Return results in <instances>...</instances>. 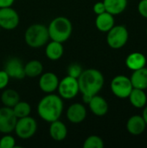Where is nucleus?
<instances>
[{"label": "nucleus", "mask_w": 147, "mask_h": 148, "mask_svg": "<svg viewBox=\"0 0 147 148\" xmlns=\"http://www.w3.org/2000/svg\"><path fill=\"white\" fill-rule=\"evenodd\" d=\"M62 98L54 93L47 94L42 97L37 105V114L46 122H52L59 120L63 112Z\"/></svg>", "instance_id": "obj_1"}, {"label": "nucleus", "mask_w": 147, "mask_h": 148, "mask_svg": "<svg viewBox=\"0 0 147 148\" xmlns=\"http://www.w3.org/2000/svg\"><path fill=\"white\" fill-rule=\"evenodd\" d=\"M80 93L94 96L102 89L105 82L102 73L95 69H88L81 72L78 77Z\"/></svg>", "instance_id": "obj_2"}, {"label": "nucleus", "mask_w": 147, "mask_h": 148, "mask_svg": "<svg viewBox=\"0 0 147 148\" xmlns=\"http://www.w3.org/2000/svg\"><path fill=\"white\" fill-rule=\"evenodd\" d=\"M49 39L63 43L72 35L73 26L71 21L66 16L55 17L48 26Z\"/></svg>", "instance_id": "obj_3"}, {"label": "nucleus", "mask_w": 147, "mask_h": 148, "mask_svg": "<svg viewBox=\"0 0 147 148\" xmlns=\"http://www.w3.org/2000/svg\"><path fill=\"white\" fill-rule=\"evenodd\" d=\"M24 40L26 44L31 48L37 49L45 46L49 40L48 27L42 23L31 24L24 33Z\"/></svg>", "instance_id": "obj_4"}, {"label": "nucleus", "mask_w": 147, "mask_h": 148, "mask_svg": "<svg viewBox=\"0 0 147 148\" xmlns=\"http://www.w3.org/2000/svg\"><path fill=\"white\" fill-rule=\"evenodd\" d=\"M107 33V42L113 49L123 48L128 42L129 33L124 25H114Z\"/></svg>", "instance_id": "obj_5"}, {"label": "nucleus", "mask_w": 147, "mask_h": 148, "mask_svg": "<svg viewBox=\"0 0 147 148\" xmlns=\"http://www.w3.org/2000/svg\"><path fill=\"white\" fill-rule=\"evenodd\" d=\"M37 130V122L31 116L19 118L15 126V133L22 140H28L36 134Z\"/></svg>", "instance_id": "obj_6"}, {"label": "nucleus", "mask_w": 147, "mask_h": 148, "mask_svg": "<svg viewBox=\"0 0 147 148\" xmlns=\"http://www.w3.org/2000/svg\"><path fill=\"white\" fill-rule=\"evenodd\" d=\"M112 93L118 98H128L133 87L129 77L126 75H117L113 78L111 84Z\"/></svg>", "instance_id": "obj_7"}, {"label": "nucleus", "mask_w": 147, "mask_h": 148, "mask_svg": "<svg viewBox=\"0 0 147 148\" xmlns=\"http://www.w3.org/2000/svg\"><path fill=\"white\" fill-rule=\"evenodd\" d=\"M57 91L59 93V95L62 99L70 100L75 98L77 94L80 93L78 80L69 75L65 76L62 80L59 82Z\"/></svg>", "instance_id": "obj_8"}, {"label": "nucleus", "mask_w": 147, "mask_h": 148, "mask_svg": "<svg viewBox=\"0 0 147 148\" xmlns=\"http://www.w3.org/2000/svg\"><path fill=\"white\" fill-rule=\"evenodd\" d=\"M19 15L11 7L0 8V28L7 30L16 29L19 24Z\"/></svg>", "instance_id": "obj_9"}, {"label": "nucleus", "mask_w": 147, "mask_h": 148, "mask_svg": "<svg viewBox=\"0 0 147 148\" xmlns=\"http://www.w3.org/2000/svg\"><path fill=\"white\" fill-rule=\"evenodd\" d=\"M17 118L11 108L2 107L0 108V133L6 134L14 131Z\"/></svg>", "instance_id": "obj_10"}, {"label": "nucleus", "mask_w": 147, "mask_h": 148, "mask_svg": "<svg viewBox=\"0 0 147 148\" xmlns=\"http://www.w3.org/2000/svg\"><path fill=\"white\" fill-rule=\"evenodd\" d=\"M3 70L8 74L10 78L22 80L26 77L24 72V65L23 62L17 57L10 58L6 62Z\"/></svg>", "instance_id": "obj_11"}, {"label": "nucleus", "mask_w": 147, "mask_h": 148, "mask_svg": "<svg viewBox=\"0 0 147 148\" xmlns=\"http://www.w3.org/2000/svg\"><path fill=\"white\" fill-rule=\"evenodd\" d=\"M59 82V78L55 73L46 72L40 75L38 86L42 92L46 94H51L57 90Z\"/></svg>", "instance_id": "obj_12"}, {"label": "nucleus", "mask_w": 147, "mask_h": 148, "mask_svg": "<svg viewBox=\"0 0 147 148\" xmlns=\"http://www.w3.org/2000/svg\"><path fill=\"white\" fill-rule=\"evenodd\" d=\"M67 119L74 124H79L85 121L87 117L86 107L79 102L71 104L67 109L66 113Z\"/></svg>", "instance_id": "obj_13"}, {"label": "nucleus", "mask_w": 147, "mask_h": 148, "mask_svg": "<svg viewBox=\"0 0 147 148\" xmlns=\"http://www.w3.org/2000/svg\"><path fill=\"white\" fill-rule=\"evenodd\" d=\"M91 112L99 117L104 116L108 112V103L106 101L105 98L102 96H100L98 95H95L92 96L89 103L88 104Z\"/></svg>", "instance_id": "obj_14"}, {"label": "nucleus", "mask_w": 147, "mask_h": 148, "mask_svg": "<svg viewBox=\"0 0 147 148\" xmlns=\"http://www.w3.org/2000/svg\"><path fill=\"white\" fill-rule=\"evenodd\" d=\"M126 130L132 135L137 136L143 134L146 128V123L140 115H133L130 117L126 122Z\"/></svg>", "instance_id": "obj_15"}, {"label": "nucleus", "mask_w": 147, "mask_h": 148, "mask_svg": "<svg viewBox=\"0 0 147 148\" xmlns=\"http://www.w3.org/2000/svg\"><path fill=\"white\" fill-rule=\"evenodd\" d=\"M49 135L55 141H62L68 135V128L66 125L60 120L50 122Z\"/></svg>", "instance_id": "obj_16"}, {"label": "nucleus", "mask_w": 147, "mask_h": 148, "mask_svg": "<svg viewBox=\"0 0 147 148\" xmlns=\"http://www.w3.org/2000/svg\"><path fill=\"white\" fill-rule=\"evenodd\" d=\"M115 23L113 15L105 11L101 14L97 15L95 19V26L101 32H107L109 31Z\"/></svg>", "instance_id": "obj_17"}, {"label": "nucleus", "mask_w": 147, "mask_h": 148, "mask_svg": "<svg viewBox=\"0 0 147 148\" xmlns=\"http://www.w3.org/2000/svg\"><path fill=\"white\" fill-rule=\"evenodd\" d=\"M146 57L141 52H138V51L133 52L130 55H128L126 59V67L133 71L146 67Z\"/></svg>", "instance_id": "obj_18"}, {"label": "nucleus", "mask_w": 147, "mask_h": 148, "mask_svg": "<svg viewBox=\"0 0 147 148\" xmlns=\"http://www.w3.org/2000/svg\"><path fill=\"white\" fill-rule=\"evenodd\" d=\"M64 53V48L62 42L53 41L48 42L45 48V55L51 61H57L62 58Z\"/></svg>", "instance_id": "obj_19"}, {"label": "nucleus", "mask_w": 147, "mask_h": 148, "mask_svg": "<svg viewBox=\"0 0 147 148\" xmlns=\"http://www.w3.org/2000/svg\"><path fill=\"white\" fill-rule=\"evenodd\" d=\"M133 87L146 90L147 89V68L144 67L134 70L130 77Z\"/></svg>", "instance_id": "obj_20"}, {"label": "nucleus", "mask_w": 147, "mask_h": 148, "mask_svg": "<svg viewBox=\"0 0 147 148\" xmlns=\"http://www.w3.org/2000/svg\"><path fill=\"white\" fill-rule=\"evenodd\" d=\"M106 11L116 16L125 11L127 7L128 0H103Z\"/></svg>", "instance_id": "obj_21"}, {"label": "nucleus", "mask_w": 147, "mask_h": 148, "mask_svg": "<svg viewBox=\"0 0 147 148\" xmlns=\"http://www.w3.org/2000/svg\"><path fill=\"white\" fill-rule=\"evenodd\" d=\"M128 98L131 104L136 108H143L146 105L147 95L143 89L133 88Z\"/></svg>", "instance_id": "obj_22"}, {"label": "nucleus", "mask_w": 147, "mask_h": 148, "mask_svg": "<svg viewBox=\"0 0 147 148\" xmlns=\"http://www.w3.org/2000/svg\"><path fill=\"white\" fill-rule=\"evenodd\" d=\"M25 76L33 78L41 75L43 72L42 63L38 60H31L24 65Z\"/></svg>", "instance_id": "obj_23"}, {"label": "nucleus", "mask_w": 147, "mask_h": 148, "mask_svg": "<svg viewBox=\"0 0 147 148\" xmlns=\"http://www.w3.org/2000/svg\"><path fill=\"white\" fill-rule=\"evenodd\" d=\"M20 101L19 94L11 88L5 89L1 95V101L5 107L13 108Z\"/></svg>", "instance_id": "obj_24"}, {"label": "nucleus", "mask_w": 147, "mask_h": 148, "mask_svg": "<svg viewBox=\"0 0 147 148\" xmlns=\"http://www.w3.org/2000/svg\"><path fill=\"white\" fill-rule=\"evenodd\" d=\"M13 110V113L15 114L16 117L17 119L23 118L26 116H29L31 113V107L30 105L23 101H19L13 108H11Z\"/></svg>", "instance_id": "obj_25"}, {"label": "nucleus", "mask_w": 147, "mask_h": 148, "mask_svg": "<svg viewBox=\"0 0 147 148\" xmlns=\"http://www.w3.org/2000/svg\"><path fill=\"white\" fill-rule=\"evenodd\" d=\"M84 148H103L104 147V141L103 140L97 136V135H90L88 136L84 143H83Z\"/></svg>", "instance_id": "obj_26"}, {"label": "nucleus", "mask_w": 147, "mask_h": 148, "mask_svg": "<svg viewBox=\"0 0 147 148\" xmlns=\"http://www.w3.org/2000/svg\"><path fill=\"white\" fill-rule=\"evenodd\" d=\"M16 147V140L12 135L9 134H4L0 139V148H13Z\"/></svg>", "instance_id": "obj_27"}, {"label": "nucleus", "mask_w": 147, "mask_h": 148, "mask_svg": "<svg viewBox=\"0 0 147 148\" xmlns=\"http://www.w3.org/2000/svg\"><path fill=\"white\" fill-rule=\"evenodd\" d=\"M68 75L78 79V77L81 75V72L83 71L82 67L78 63H72L68 67Z\"/></svg>", "instance_id": "obj_28"}, {"label": "nucleus", "mask_w": 147, "mask_h": 148, "mask_svg": "<svg viewBox=\"0 0 147 148\" xmlns=\"http://www.w3.org/2000/svg\"><path fill=\"white\" fill-rule=\"evenodd\" d=\"M10 82V76L4 70H0V90L7 87Z\"/></svg>", "instance_id": "obj_29"}, {"label": "nucleus", "mask_w": 147, "mask_h": 148, "mask_svg": "<svg viewBox=\"0 0 147 148\" xmlns=\"http://www.w3.org/2000/svg\"><path fill=\"white\" fill-rule=\"evenodd\" d=\"M138 10L141 16L147 18V0H140L138 4Z\"/></svg>", "instance_id": "obj_30"}, {"label": "nucleus", "mask_w": 147, "mask_h": 148, "mask_svg": "<svg viewBox=\"0 0 147 148\" xmlns=\"http://www.w3.org/2000/svg\"><path fill=\"white\" fill-rule=\"evenodd\" d=\"M93 10H94V12L96 15L101 14V13L106 11V8H105V5H104L103 2H97V3H95L94 7H93Z\"/></svg>", "instance_id": "obj_31"}, {"label": "nucleus", "mask_w": 147, "mask_h": 148, "mask_svg": "<svg viewBox=\"0 0 147 148\" xmlns=\"http://www.w3.org/2000/svg\"><path fill=\"white\" fill-rule=\"evenodd\" d=\"M15 0H0V8L11 7Z\"/></svg>", "instance_id": "obj_32"}, {"label": "nucleus", "mask_w": 147, "mask_h": 148, "mask_svg": "<svg viewBox=\"0 0 147 148\" xmlns=\"http://www.w3.org/2000/svg\"><path fill=\"white\" fill-rule=\"evenodd\" d=\"M92 96L91 95H82V101L85 104H88L90 100H91Z\"/></svg>", "instance_id": "obj_33"}, {"label": "nucleus", "mask_w": 147, "mask_h": 148, "mask_svg": "<svg viewBox=\"0 0 147 148\" xmlns=\"http://www.w3.org/2000/svg\"><path fill=\"white\" fill-rule=\"evenodd\" d=\"M142 117L144 118V120H145V121H146V126H147V106L146 105L144 107V110H143Z\"/></svg>", "instance_id": "obj_34"}, {"label": "nucleus", "mask_w": 147, "mask_h": 148, "mask_svg": "<svg viewBox=\"0 0 147 148\" xmlns=\"http://www.w3.org/2000/svg\"><path fill=\"white\" fill-rule=\"evenodd\" d=\"M146 35H147V28H146Z\"/></svg>", "instance_id": "obj_35"}, {"label": "nucleus", "mask_w": 147, "mask_h": 148, "mask_svg": "<svg viewBox=\"0 0 147 148\" xmlns=\"http://www.w3.org/2000/svg\"><path fill=\"white\" fill-rule=\"evenodd\" d=\"M0 29H1V28H0Z\"/></svg>", "instance_id": "obj_36"}]
</instances>
